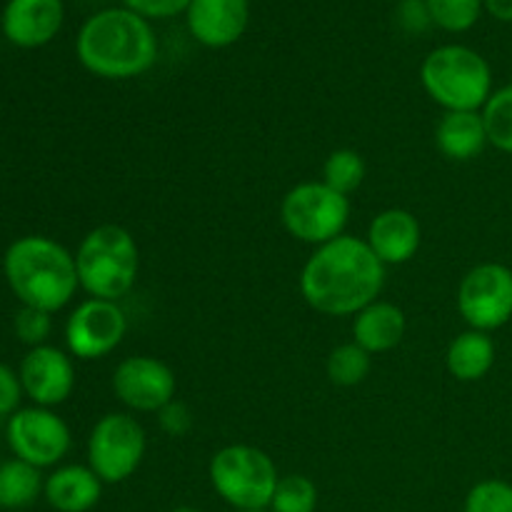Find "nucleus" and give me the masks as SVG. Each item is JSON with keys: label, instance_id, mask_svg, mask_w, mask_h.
<instances>
[{"label": "nucleus", "instance_id": "nucleus-1", "mask_svg": "<svg viewBox=\"0 0 512 512\" xmlns=\"http://www.w3.org/2000/svg\"><path fill=\"white\" fill-rule=\"evenodd\" d=\"M385 288V265L365 238L340 235L313 250L300 273V295L318 313L353 318Z\"/></svg>", "mask_w": 512, "mask_h": 512}, {"label": "nucleus", "instance_id": "nucleus-2", "mask_svg": "<svg viewBox=\"0 0 512 512\" xmlns=\"http://www.w3.org/2000/svg\"><path fill=\"white\" fill-rule=\"evenodd\" d=\"M75 53L88 73L103 80H130L158 60V38L143 15L108 8L88 18L75 40Z\"/></svg>", "mask_w": 512, "mask_h": 512}, {"label": "nucleus", "instance_id": "nucleus-3", "mask_svg": "<svg viewBox=\"0 0 512 512\" xmlns=\"http://www.w3.org/2000/svg\"><path fill=\"white\" fill-rule=\"evenodd\" d=\"M3 275L20 305L58 313L80 288L75 253L48 235H23L3 255Z\"/></svg>", "mask_w": 512, "mask_h": 512}, {"label": "nucleus", "instance_id": "nucleus-4", "mask_svg": "<svg viewBox=\"0 0 512 512\" xmlns=\"http://www.w3.org/2000/svg\"><path fill=\"white\" fill-rule=\"evenodd\" d=\"M80 290L98 300L120 298L133 290L140 275V248L123 225L105 223L90 230L75 250Z\"/></svg>", "mask_w": 512, "mask_h": 512}, {"label": "nucleus", "instance_id": "nucleus-5", "mask_svg": "<svg viewBox=\"0 0 512 512\" xmlns=\"http://www.w3.org/2000/svg\"><path fill=\"white\" fill-rule=\"evenodd\" d=\"M420 83L445 113L483 110L493 95V70L478 50L468 45H443L425 55Z\"/></svg>", "mask_w": 512, "mask_h": 512}, {"label": "nucleus", "instance_id": "nucleus-6", "mask_svg": "<svg viewBox=\"0 0 512 512\" xmlns=\"http://www.w3.org/2000/svg\"><path fill=\"white\" fill-rule=\"evenodd\" d=\"M208 478L218 498L233 510H268L280 475L265 450L235 443L210 458Z\"/></svg>", "mask_w": 512, "mask_h": 512}, {"label": "nucleus", "instance_id": "nucleus-7", "mask_svg": "<svg viewBox=\"0 0 512 512\" xmlns=\"http://www.w3.org/2000/svg\"><path fill=\"white\" fill-rule=\"evenodd\" d=\"M348 220L350 198L325 185L323 180L293 185L280 200V223L285 233L315 248L345 235Z\"/></svg>", "mask_w": 512, "mask_h": 512}, {"label": "nucleus", "instance_id": "nucleus-8", "mask_svg": "<svg viewBox=\"0 0 512 512\" xmlns=\"http://www.w3.org/2000/svg\"><path fill=\"white\" fill-rule=\"evenodd\" d=\"M143 425L130 413H108L98 418L88 435V465L105 485H118L133 478L143 465Z\"/></svg>", "mask_w": 512, "mask_h": 512}, {"label": "nucleus", "instance_id": "nucleus-9", "mask_svg": "<svg viewBox=\"0 0 512 512\" xmlns=\"http://www.w3.org/2000/svg\"><path fill=\"white\" fill-rule=\"evenodd\" d=\"M460 318L468 328L493 333L512 320V268L480 263L463 275L455 295Z\"/></svg>", "mask_w": 512, "mask_h": 512}, {"label": "nucleus", "instance_id": "nucleus-10", "mask_svg": "<svg viewBox=\"0 0 512 512\" xmlns=\"http://www.w3.org/2000/svg\"><path fill=\"white\" fill-rule=\"evenodd\" d=\"M5 438L18 460L33 468H53L68 455L73 445L68 423L53 408H20L5 423Z\"/></svg>", "mask_w": 512, "mask_h": 512}, {"label": "nucleus", "instance_id": "nucleus-11", "mask_svg": "<svg viewBox=\"0 0 512 512\" xmlns=\"http://www.w3.org/2000/svg\"><path fill=\"white\" fill-rule=\"evenodd\" d=\"M128 333V318L113 300L88 298L65 323V345L78 360H100L113 353Z\"/></svg>", "mask_w": 512, "mask_h": 512}, {"label": "nucleus", "instance_id": "nucleus-12", "mask_svg": "<svg viewBox=\"0 0 512 512\" xmlns=\"http://www.w3.org/2000/svg\"><path fill=\"white\" fill-rule=\"evenodd\" d=\"M113 393L133 413L158 415L178 395V378L165 360L130 355L113 370Z\"/></svg>", "mask_w": 512, "mask_h": 512}, {"label": "nucleus", "instance_id": "nucleus-13", "mask_svg": "<svg viewBox=\"0 0 512 512\" xmlns=\"http://www.w3.org/2000/svg\"><path fill=\"white\" fill-rule=\"evenodd\" d=\"M20 385L23 393L40 408L63 405L75 390L73 355L55 345H38L20 360Z\"/></svg>", "mask_w": 512, "mask_h": 512}, {"label": "nucleus", "instance_id": "nucleus-14", "mask_svg": "<svg viewBox=\"0 0 512 512\" xmlns=\"http://www.w3.org/2000/svg\"><path fill=\"white\" fill-rule=\"evenodd\" d=\"M188 30L205 48H228L243 38L250 20L248 0H193L185 10Z\"/></svg>", "mask_w": 512, "mask_h": 512}, {"label": "nucleus", "instance_id": "nucleus-15", "mask_svg": "<svg viewBox=\"0 0 512 512\" xmlns=\"http://www.w3.org/2000/svg\"><path fill=\"white\" fill-rule=\"evenodd\" d=\"M365 243L378 255L385 268L405 265L418 255L420 243H423V228L410 210L388 208L370 220Z\"/></svg>", "mask_w": 512, "mask_h": 512}, {"label": "nucleus", "instance_id": "nucleus-16", "mask_svg": "<svg viewBox=\"0 0 512 512\" xmlns=\"http://www.w3.org/2000/svg\"><path fill=\"white\" fill-rule=\"evenodd\" d=\"M63 0H10L3 10V33L18 48H40L63 28Z\"/></svg>", "mask_w": 512, "mask_h": 512}, {"label": "nucleus", "instance_id": "nucleus-17", "mask_svg": "<svg viewBox=\"0 0 512 512\" xmlns=\"http://www.w3.org/2000/svg\"><path fill=\"white\" fill-rule=\"evenodd\" d=\"M103 485L90 465H60L45 478L43 498L55 512H90L103 498Z\"/></svg>", "mask_w": 512, "mask_h": 512}, {"label": "nucleus", "instance_id": "nucleus-18", "mask_svg": "<svg viewBox=\"0 0 512 512\" xmlns=\"http://www.w3.org/2000/svg\"><path fill=\"white\" fill-rule=\"evenodd\" d=\"M408 330L403 308L390 300H375L365 305L358 315H353V343L368 350L370 355L390 353L398 348Z\"/></svg>", "mask_w": 512, "mask_h": 512}, {"label": "nucleus", "instance_id": "nucleus-19", "mask_svg": "<svg viewBox=\"0 0 512 512\" xmlns=\"http://www.w3.org/2000/svg\"><path fill=\"white\" fill-rule=\"evenodd\" d=\"M435 145L455 163H468L488 148V133L480 110H455L443 113L435 128Z\"/></svg>", "mask_w": 512, "mask_h": 512}, {"label": "nucleus", "instance_id": "nucleus-20", "mask_svg": "<svg viewBox=\"0 0 512 512\" xmlns=\"http://www.w3.org/2000/svg\"><path fill=\"white\" fill-rule=\"evenodd\" d=\"M495 358H498V348L490 333L468 328L448 345L445 368L458 383H478L493 370Z\"/></svg>", "mask_w": 512, "mask_h": 512}, {"label": "nucleus", "instance_id": "nucleus-21", "mask_svg": "<svg viewBox=\"0 0 512 512\" xmlns=\"http://www.w3.org/2000/svg\"><path fill=\"white\" fill-rule=\"evenodd\" d=\"M43 475L38 468L13 458L0 463V510H20L43 495Z\"/></svg>", "mask_w": 512, "mask_h": 512}, {"label": "nucleus", "instance_id": "nucleus-22", "mask_svg": "<svg viewBox=\"0 0 512 512\" xmlns=\"http://www.w3.org/2000/svg\"><path fill=\"white\" fill-rule=\"evenodd\" d=\"M370 370H373V355L360 348L358 343H343L333 348L328 363H325L330 383L338 388H358L360 383L368 380Z\"/></svg>", "mask_w": 512, "mask_h": 512}, {"label": "nucleus", "instance_id": "nucleus-23", "mask_svg": "<svg viewBox=\"0 0 512 512\" xmlns=\"http://www.w3.org/2000/svg\"><path fill=\"white\" fill-rule=\"evenodd\" d=\"M480 115L488 133V145L512 155V83L493 90Z\"/></svg>", "mask_w": 512, "mask_h": 512}, {"label": "nucleus", "instance_id": "nucleus-24", "mask_svg": "<svg viewBox=\"0 0 512 512\" xmlns=\"http://www.w3.org/2000/svg\"><path fill=\"white\" fill-rule=\"evenodd\" d=\"M365 173H368V168H365L363 155L353 148L333 150L323 163V183L338 193L348 195V198L363 185Z\"/></svg>", "mask_w": 512, "mask_h": 512}, {"label": "nucleus", "instance_id": "nucleus-25", "mask_svg": "<svg viewBox=\"0 0 512 512\" xmlns=\"http://www.w3.org/2000/svg\"><path fill=\"white\" fill-rule=\"evenodd\" d=\"M318 485L305 475H283L278 480L270 512H315L318 510Z\"/></svg>", "mask_w": 512, "mask_h": 512}, {"label": "nucleus", "instance_id": "nucleus-26", "mask_svg": "<svg viewBox=\"0 0 512 512\" xmlns=\"http://www.w3.org/2000/svg\"><path fill=\"white\" fill-rule=\"evenodd\" d=\"M430 20L448 33H465L473 28L485 8L483 0H425Z\"/></svg>", "mask_w": 512, "mask_h": 512}, {"label": "nucleus", "instance_id": "nucleus-27", "mask_svg": "<svg viewBox=\"0 0 512 512\" xmlns=\"http://www.w3.org/2000/svg\"><path fill=\"white\" fill-rule=\"evenodd\" d=\"M463 512H512V483L500 478L480 480L465 495Z\"/></svg>", "mask_w": 512, "mask_h": 512}, {"label": "nucleus", "instance_id": "nucleus-28", "mask_svg": "<svg viewBox=\"0 0 512 512\" xmlns=\"http://www.w3.org/2000/svg\"><path fill=\"white\" fill-rule=\"evenodd\" d=\"M15 338L28 348H38V345H48L50 333H53V313H45L40 308H30V305H20L13 320Z\"/></svg>", "mask_w": 512, "mask_h": 512}, {"label": "nucleus", "instance_id": "nucleus-29", "mask_svg": "<svg viewBox=\"0 0 512 512\" xmlns=\"http://www.w3.org/2000/svg\"><path fill=\"white\" fill-rule=\"evenodd\" d=\"M23 385H20L18 370L10 365L0 363V420H8L10 415L20 410V400H23Z\"/></svg>", "mask_w": 512, "mask_h": 512}, {"label": "nucleus", "instance_id": "nucleus-30", "mask_svg": "<svg viewBox=\"0 0 512 512\" xmlns=\"http://www.w3.org/2000/svg\"><path fill=\"white\" fill-rule=\"evenodd\" d=\"M158 423L163 433H168L170 438H183L193 430V413H190L188 405L183 400L175 398L173 403L165 405L158 413Z\"/></svg>", "mask_w": 512, "mask_h": 512}, {"label": "nucleus", "instance_id": "nucleus-31", "mask_svg": "<svg viewBox=\"0 0 512 512\" xmlns=\"http://www.w3.org/2000/svg\"><path fill=\"white\" fill-rule=\"evenodd\" d=\"M125 8L133 10V13L143 15L145 20H163V18H173V15L185 13L188 5L193 0H123Z\"/></svg>", "mask_w": 512, "mask_h": 512}, {"label": "nucleus", "instance_id": "nucleus-32", "mask_svg": "<svg viewBox=\"0 0 512 512\" xmlns=\"http://www.w3.org/2000/svg\"><path fill=\"white\" fill-rule=\"evenodd\" d=\"M483 5L493 18L503 20V23H512V0H483Z\"/></svg>", "mask_w": 512, "mask_h": 512}, {"label": "nucleus", "instance_id": "nucleus-33", "mask_svg": "<svg viewBox=\"0 0 512 512\" xmlns=\"http://www.w3.org/2000/svg\"><path fill=\"white\" fill-rule=\"evenodd\" d=\"M170 512H200V510L193 508V505H178V508H173Z\"/></svg>", "mask_w": 512, "mask_h": 512}, {"label": "nucleus", "instance_id": "nucleus-34", "mask_svg": "<svg viewBox=\"0 0 512 512\" xmlns=\"http://www.w3.org/2000/svg\"><path fill=\"white\" fill-rule=\"evenodd\" d=\"M233 512H270V510H233Z\"/></svg>", "mask_w": 512, "mask_h": 512}]
</instances>
